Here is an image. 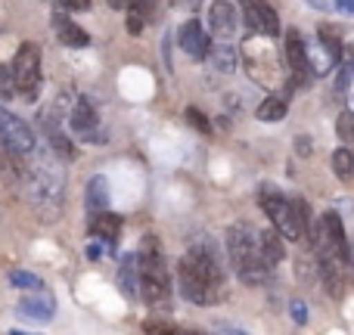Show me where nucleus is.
Masks as SVG:
<instances>
[{"label":"nucleus","instance_id":"f257e3e1","mask_svg":"<svg viewBox=\"0 0 354 335\" xmlns=\"http://www.w3.org/2000/svg\"><path fill=\"white\" fill-rule=\"evenodd\" d=\"M177 286L189 305H218L224 298V270L212 245H189L177 261Z\"/></svg>","mask_w":354,"mask_h":335},{"label":"nucleus","instance_id":"f03ea898","mask_svg":"<svg viewBox=\"0 0 354 335\" xmlns=\"http://www.w3.org/2000/svg\"><path fill=\"white\" fill-rule=\"evenodd\" d=\"M22 180L28 189V199L37 211L47 220H53L62 211V195H66V174L59 165V153L53 146L35 149L31 155H25Z\"/></svg>","mask_w":354,"mask_h":335},{"label":"nucleus","instance_id":"7ed1b4c3","mask_svg":"<svg viewBox=\"0 0 354 335\" xmlns=\"http://www.w3.org/2000/svg\"><path fill=\"white\" fill-rule=\"evenodd\" d=\"M227 255H230L233 270L245 286H264L268 283L270 264L264 261L261 245H258V236L252 233V227L233 224L227 230Z\"/></svg>","mask_w":354,"mask_h":335},{"label":"nucleus","instance_id":"20e7f679","mask_svg":"<svg viewBox=\"0 0 354 335\" xmlns=\"http://www.w3.org/2000/svg\"><path fill=\"white\" fill-rule=\"evenodd\" d=\"M137 264H140V298L149 307H165L171 301V274H168L162 242L156 236H147L140 242Z\"/></svg>","mask_w":354,"mask_h":335},{"label":"nucleus","instance_id":"39448f33","mask_svg":"<svg viewBox=\"0 0 354 335\" xmlns=\"http://www.w3.org/2000/svg\"><path fill=\"white\" fill-rule=\"evenodd\" d=\"M10 75L12 84H16V93L25 99V103H35L37 93H41L44 75H41V47L35 41H25L22 47L16 50L10 62Z\"/></svg>","mask_w":354,"mask_h":335},{"label":"nucleus","instance_id":"423d86ee","mask_svg":"<svg viewBox=\"0 0 354 335\" xmlns=\"http://www.w3.org/2000/svg\"><path fill=\"white\" fill-rule=\"evenodd\" d=\"M0 146H3V153H10L12 159H25V155H31L37 149L35 131L19 115H12L6 106H0Z\"/></svg>","mask_w":354,"mask_h":335},{"label":"nucleus","instance_id":"0eeeda50","mask_svg":"<svg viewBox=\"0 0 354 335\" xmlns=\"http://www.w3.org/2000/svg\"><path fill=\"white\" fill-rule=\"evenodd\" d=\"M258 205L264 208V214L270 218V224L283 233V239H292V242H295V239H305V230H301L299 218H295L292 199L274 193V189H264V193L258 195Z\"/></svg>","mask_w":354,"mask_h":335},{"label":"nucleus","instance_id":"6e6552de","mask_svg":"<svg viewBox=\"0 0 354 335\" xmlns=\"http://www.w3.org/2000/svg\"><path fill=\"white\" fill-rule=\"evenodd\" d=\"M239 10H243V19L252 31L268 35V37L280 35V16H277L264 0H239Z\"/></svg>","mask_w":354,"mask_h":335},{"label":"nucleus","instance_id":"1a4fd4ad","mask_svg":"<svg viewBox=\"0 0 354 335\" xmlns=\"http://www.w3.org/2000/svg\"><path fill=\"white\" fill-rule=\"evenodd\" d=\"M208 28L218 41H233L239 28V12L230 0H214L212 10H208Z\"/></svg>","mask_w":354,"mask_h":335},{"label":"nucleus","instance_id":"9d476101","mask_svg":"<svg viewBox=\"0 0 354 335\" xmlns=\"http://www.w3.org/2000/svg\"><path fill=\"white\" fill-rule=\"evenodd\" d=\"M177 44H180V50L189 56V59H205L208 35H205V28H202L199 19H189V22L180 25V31H177Z\"/></svg>","mask_w":354,"mask_h":335},{"label":"nucleus","instance_id":"9b49d317","mask_svg":"<svg viewBox=\"0 0 354 335\" xmlns=\"http://www.w3.org/2000/svg\"><path fill=\"white\" fill-rule=\"evenodd\" d=\"M97 124H100L97 106H93L87 97H75L72 112H68V128H72L75 134H81V137H87V140H91L93 131H97Z\"/></svg>","mask_w":354,"mask_h":335},{"label":"nucleus","instance_id":"f8f14e48","mask_svg":"<svg viewBox=\"0 0 354 335\" xmlns=\"http://www.w3.org/2000/svg\"><path fill=\"white\" fill-rule=\"evenodd\" d=\"M53 31H56V37H59L66 47H72V50L91 47V35H87L78 22H72V16H66V12H56L53 16Z\"/></svg>","mask_w":354,"mask_h":335},{"label":"nucleus","instance_id":"ddd939ff","mask_svg":"<svg viewBox=\"0 0 354 335\" xmlns=\"http://www.w3.org/2000/svg\"><path fill=\"white\" fill-rule=\"evenodd\" d=\"M283 53H286V62H289V68H292L295 81H301L308 75V41L295 28L286 31V47H283Z\"/></svg>","mask_w":354,"mask_h":335},{"label":"nucleus","instance_id":"4468645a","mask_svg":"<svg viewBox=\"0 0 354 335\" xmlns=\"http://www.w3.org/2000/svg\"><path fill=\"white\" fill-rule=\"evenodd\" d=\"M19 311H22L25 317L37 320V323H47V320L56 314V301H53V295H47L44 289H37L35 295H25V298L19 301Z\"/></svg>","mask_w":354,"mask_h":335},{"label":"nucleus","instance_id":"2eb2a0df","mask_svg":"<svg viewBox=\"0 0 354 335\" xmlns=\"http://www.w3.org/2000/svg\"><path fill=\"white\" fill-rule=\"evenodd\" d=\"M320 233H324V239L333 245V249L339 251V255L348 261V236H345V224H342V218H339L336 211H326L324 218H320Z\"/></svg>","mask_w":354,"mask_h":335},{"label":"nucleus","instance_id":"dca6fc26","mask_svg":"<svg viewBox=\"0 0 354 335\" xmlns=\"http://www.w3.org/2000/svg\"><path fill=\"white\" fill-rule=\"evenodd\" d=\"M91 236H97L100 242L115 245L118 236H122V218L109 211H93L91 218Z\"/></svg>","mask_w":354,"mask_h":335},{"label":"nucleus","instance_id":"f3484780","mask_svg":"<svg viewBox=\"0 0 354 335\" xmlns=\"http://www.w3.org/2000/svg\"><path fill=\"white\" fill-rule=\"evenodd\" d=\"M208 66L214 68V72L221 75H230L233 68H236V50L230 47V41H218V44H208V53H205Z\"/></svg>","mask_w":354,"mask_h":335},{"label":"nucleus","instance_id":"a211bd4d","mask_svg":"<svg viewBox=\"0 0 354 335\" xmlns=\"http://www.w3.org/2000/svg\"><path fill=\"white\" fill-rule=\"evenodd\" d=\"M333 66H339V59L324 47V41H320V37L308 44V72L317 75V78H324V75L333 72Z\"/></svg>","mask_w":354,"mask_h":335},{"label":"nucleus","instance_id":"6ab92c4d","mask_svg":"<svg viewBox=\"0 0 354 335\" xmlns=\"http://www.w3.org/2000/svg\"><path fill=\"white\" fill-rule=\"evenodd\" d=\"M118 286L128 298H137L140 295V264H137V255H124L122 264H118Z\"/></svg>","mask_w":354,"mask_h":335},{"label":"nucleus","instance_id":"aec40b11","mask_svg":"<svg viewBox=\"0 0 354 335\" xmlns=\"http://www.w3.org/2000/svg\"><path fill=\"white\" fill-rule=\"evenodd\" d=\"M84 205L87 211H106V205H109V180H106L103 174H93L91 180H87V189H84Z\"/></svg>","mask_w":354,"mask_h":335},{"label":"nucleus","instance_id":"412c9836","mask_svg":"<svg viewBox=\"0 0 354 335\" xmlns=\"http://www.w3.org/2000/svg\"><path fill=\"white\" fill-rule=\"evenodd\" d=\"M258 245H261V255H264V261L274 267V264H280L283 258H286V249H283V233L277 230H261L258 233Z\"/></svg>","mask_w":354,"mask_h":335},{"label":"nucleus","instance_id":"4be33fe9","mask_svg":"<svg viewBox=\"0 0 354 335\" xmlns=\"http://www.w3.org/2000/svg\"><path fill=\"white\" fill-rule=\"evenodd\" d=\"M286 112H289V97L286 93H274V97H268L261 106H258V122H268V124L283 122Z\"/></svg>","mask_w":354,"mask_h":335},{"label":"nucleus","instance_id":"5701e85b","mask_svg":"<svg viewBox=\"0 0 354 335\" xmlns=\"http://www.w3.org/2000/svg\"><path fill=\"white\" fill-rule=\"evenodd\" d=\"M330 165H333V171H336L339 180H351V174H354V153L348 146L336 149V153H333V159H330Z\"/></svg>","mask_w":354,"mask_h":335},{"label":"nucleus","instance_id":"b1692460","mask_svg":"<svg viewBox=\"0 0 354 335\" xmlns=\"http://www.w3.org/2000/svg\"><path fill=\"white\" fill-rule=\"evenodd\" d=\"M124 10H128V31L140 35L143 25H147V0H131Z\"/></svg>","mask_w":354,"mask_h":335},{"label":"nucleus","instance_id":"393cba45","mask_svg":"<svg viewBox=\"0 0 354 335\" xmlns=\"http://www.w3.org/2000/svg\"><path fill=\"white\" fill-rule=\"evenodd\" d=\"M10 283L16 289H28V292H37V289H47L44 280L37 274H28V270H12L10 274Z\"/></svg>","mask_w":354,"mask_h":335},{"label":"nucleus","instance_id":"a878e982","mask_svg":"<svg viewBox=\"0 0 354 335\" xmlns=\"http://www.w3.org/2000/svg\"><path fill=\"white\" fill-rule=\"evenodd\" d=\"M317 37L324 41V47L330 50V53L336 56V59H342V47H345V44L339 41V35L330 28V25H320V28H317Z\"/></svg>","mask_w":354,"mask_h":335},{"label":"nucleus","instance_id":"bb28decb","mask_svg":"<svg viewBox=\"0 0 354 335\" xmlns=\"http://www.w3.org/2000/svg\"><path fill=\"white\" fill-rule=\"evenodd\" d=\"M336 131H339V137H342L345 143H354V109H348V112H342V115H339Z\"/></svg>","mask_w":354,"mask_h":335},{"label":"nucleus","instance_id":"cd10ccee","mask_svg":"<svg viewBox=\"0 0 354 335\" xmlns=\"http://www.w3.org/2000/svg\"><path fill=\"white\" fill-rule=\"evenodd\" d=\"M187 122L193 124L196 131H202V134H208V131H212V124H208V118L202 115L199 109H193V106H189V109H187Z\"/></svg>","mask_w":354,"mask_h":335},{"label":"nucleus","instance_id":"c85d7f7f","mask_svg":"<svg viewBox=\"0 0 354 335\" xmlns=\"http://www.w3.org/2000/svg\"><path fill=\"white\" fill-rule=\"evenodd\" d=\"M289 314H292L295 326H305L308 323V305L301 298H292V305H289Z\"/></svg>","mask_w":354,"mask_h":335},{"label":"nucleus","instance_id":"c756f323","mask_svg":"<svg viewBox=\"0 0 354 335\" xmlns=\"http://www.w3.org/2000/svg\"><path fill=\"white\" fill-rule=\"evenodd\" d=\"M295 153L311 155V137H295Z\"/></svg>","mask_w":354,"mask_h":335},{"label":"nucleus","instance_id":"7c9ffc66","mask_svg":"<svg viewBox=\"0 0 354 335\" xmlns=\"http://www.w3.org/2000/svg\"><path fill=\"white\" fill-rule=\"evenodd\" d=\"M62 6H66V10H72V12H78V10H87V6H91V0H62Z\"/></svg>","mask_w":354,"mask_h":335},{"label":"nucleus","instance_id":"2f4dec72","mask_svg":"<svg viewBox=\"0 0 354 335\" xmlns=\"http://www.w3.org/2000/svg\"><path fill=\"white\" fill-rule=\"evenodd\" d=\"M103 245H106V242H103ZM103 245H100V239H97V242H91V245H87V258H91V261L103 258Z\"/></svg>","mask_w":354,"mask_h":335},{"label":"nucleus","instance_id":"473e14b6","mask_svg":"<svg viewBox=\"0 0 354 335\" xmlns=\"http://www.w3.org/2000/svg\"><path fill=\"white\" fill-rule=\"evenodd\" d=\"M333 6H336V10H342L345 16H354V0H333Z\"/></svg>","mask_w":354,"mask_h":335},{"label":"nucleus","instance_id":"72a5a7b5","mask_svg":"<svg viewBox=\"0 0 354 335\" xmlns=\"http://www.w3.org/2000/svg\"><path fill=\"white\" fill-rule=\"evenodd\" d=\"M180 3L187 6V10H199V6H202V0H180Z\"/></svg>","mask_w":354,"mask_h":335},{"label":"nucleus","instance_id":"f704fd0d","mask_svg":"<svg viewBox=\"0 0 354 335\" xmlns=\"http://www.w3.org/2000/svg\"><path fill=\"white\" fill-rule=\"evenodd\" d=\"M131 3V0H109V6H112V10H124V6H128Z\"/></svg>","mask_w":354,"mask_h":335},{"label":"nucleus","instance_id":"c9c22d12","mask_svg":"<svg viewBox=\"0 0 354 335\" xmlns=\"http://www.w3.org/2000/svg\"><path fill=\"white\" fill-rule=\"evenodd\" d=\"M348 267H351V274H354V245L348 249Z\"/></svg>","mask_w":354,"mask_h":335},{"label":"nucleus","instance_id":"e433bc0d","mask_svg":"<svg viewBox=\"0 0 354 335\" xmlns=\"http://www.w3.org/2000/svg\"><path fill=\"white\" fill-rule=\"evenodd\" d=\"M0 159H3V146H0Z\"/></svg>","mask_w":354,"mask_h":335}]
</instances>
